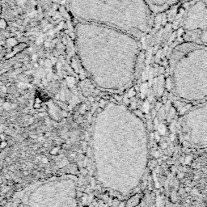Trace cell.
I'll list each match as a JSON object with an SVG mask.
<instances>
[{
  "label": "cell",
  "instance_id": "cell-1",
  "mask_svg": "<svg viewBox=\"0 0 207 207\" xmlns=\"http://www.w3.org/2000/svg\"><path fill=\"white\" fill-rule=\"evenodd\" d=\"M78 57L93 84L120 92L133 83L139 53L138 38L104 25L79 22L74 27Z\"/></svg>",
  "mask_w": 207,
  "mask_h": 207
},
{
  "label": "cell",
  "instance_id": "cell-2",
  "mask_svg": "<svg viewBox=\"0 0 207 207\" xmlns=\"http://www.w3.org/2000/svg\"><path fill=\"white\" fill-rule=\"evenodd\" d=\"M69 7L79 22L118 29L138 39L150 27L147 0H69Z\"/></svg>",
  "mask_w": 207,
  "mask_h": 207
},
{
  "label": "cell",
  "instance_id": "cell-3",
  "mask_svg": "<svg viewBox=\"0 0 207 207\" xmlns=\"http://www.w3.org/2000/svg\"><path fill=\"white\" fill-rule=\"evenodd\" d=\"M170 78L175 98L192 107L207 100V46L183 42L173 49Z\"/></svg>",
  "mask_w": 207,
  "mask_h": 207
},
{
  "label": "cell",
  "instance_id": "cell-4",
  "mask_svg": "<svg viewBox=\"0 0 207 207\" xmlns=\"http://www.w3.org/2000/svg\"><path fill=\"white\" fill-rule=\"evenodd\" d=\"M185 42L207 46V0H194L182 20Z\"/></svg>",
  "mask_w": 207,
  "mask_h": 207
},
{
  "label": "cell",
  "instance_id": "cell-5",
  "mask_svg": "<svg viewBox=\"0 0 207 207\" xmlns=\"http://www.w3.org/2000/svg\"><path fill=\"white\" fill-rule=\"evenodd\" d=\"M180 130L189 142L200 147H207V100L191 107L180 121Z\"/></svg>",
  "mask_w": 207,
  "mask_h": 207
},
{
  "label": "cell",
  "instance_id": "cell-6",
  "mask_svg": "<svg viewBox=\"0 0 207 207\" xmlns=\"http://www.w3.org/2000/svg\"><path fill=\"white\" fill-rule=\"evenodd\" d=\"M151 10L154 11H163L175 0H147Z\"/></svg>",
  "mask_w": 207,
  "mask_h": 207
}]
</instances>
